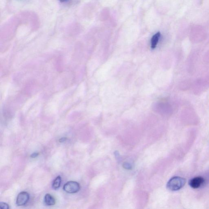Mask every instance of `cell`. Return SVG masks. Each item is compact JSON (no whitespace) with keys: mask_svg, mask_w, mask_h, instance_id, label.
<instances>
[{"mask_svg":"<svg viewBox=\"0 0 209 209\" xmlns=\"http://www.w3.org/2000/svg\"><path fill=\"white\" fill-rule=\"evenodd\" d=\"M185 183V179L183 178L175 176L169 180L167 183V187L171 191H177L182 189Z\"/></svg>","mask_w":209,"mask_h":209,"instance_id":"6da1fadb","label":"cell"},{"mask_svg":"<svg viewBox=\"0 0 209 209\" xmlns=\"http://www.w3.org/2000/svg\"><path fill=\"white\" fill-rule=\"evenodd\" d=\"M80 186L78 183L74 181L67 182L63 186V190L69 194L76 193L79 191Z\"/></svg>","mask_w":209,"mask_h":209,"instance_id":"7a4b0ae2","label":"cell"},{"mask_svg":"<svg viewBox=\"0 0 209 209\" xmlns=\"http://www.w3.org/2000/svg\"><path fill=\"white\" fill-rule=\"evenodd\" d=\"M29 199V194L26 191H22L17 196L16 204L18 206H24L28 202Z\"/></svg>","mask_w":209,"mask_h":209,"instance_id":"3957f363","label":"cell"},{"mask_svg":"<svg viewBox=\"0 0 209 209\" xmlns=\"http://www.w3.org/2000/svg\"><path fill=\"white\" fill-rule=\"evenodd\" d=\"M204 182L205 179L204 178L201 176H197L191 179L189 182V184L192 188L197 189L201 186Z\"/></svg>","mask_w":209,"mask_h":209,"instance_id":"277c9868","label":"cell"},{"mask_svg":"<svg viewBox=\"0 0 209 209\" xmlns=\"http://www.w3.org/2000/svg\"><path fill=\"white\" fill-rule=\"evenodd\" d=\"M44 202L46 205L48 206L54 205L56 204L55 198L50 194H47L45 195Z\"/></svg>","mask_w":209,"mask_h":209,"instance_id":"5b68a950","label":"cell"},{"mask_svg":"<svg viewBox=\"0 0 209 209\" xmlns=\"http://www.w3.org/2000/svg\"><path fill=\"white\" fill-rule=\"evenodd\" d=\"M160 32H158L153 36L151 39V47L152 49L155 48L158 42L160 37Z\"/></svg>","mask_w":209,"mask_h":209,"instance_id":"8992f818","label":"cell"},{"mask_svg":"<svg viewBox=\"0 0 209 209\" xmlns=\"http://www.w3.org/2000/svg\"><path fill=\"white\" fill-rule=\"evenodd\" d=\"M61 183V178L60 176H58L53 181L52 187L54 190H57L60 188Z\"/></svg>","mask_w":209,"mask_h":209,"instance_id":"52a82bcc","label":"cell"},{"mask_svg":"<svg viewBox=\"0 0 209 209\" xmlns=\"http://www.w3.org/2000/svg\"><path fill=\"white\" fill-rule=\"evenodd\" d=\"M0 208L2 209H9V205L6 203L1 202L0 203Z\"/></svg>","mask_w":209,"mask_h":209,"instance_id":"ba28073f","label":"cell"},{"mask_svg":"<svg viewBox=\"0 0 209 209\" xmlns=\"http://www.w3.org/2000/svg\"><path fill=\"white\" fill-rule=\"evenodd\" d=\"M124 167L125 168V169H131V167H131V165L129 163H127V162L124 164Z\"/></svg>","mask_w":209,"mask_h":209,"instance_id":"9c48e42d","label":"cell"},{"mask_svg":"<svg viewBox=\"0 0 209 209\" xmlns=\"http://www.w3.org/2000/svg\"><path fill=\"white\" fill-rule=\"evenodd\" d=\"M39 155V153H34L31 155V157L32 158H35L38 156Z\"/></svg>","mask_w":209,"mask_h":209,"instance_id":"30bf717a","label":"cell"},{"mask_svg":"<svg viewBox=\"0 0 209 209\" xmlns=\"http://www.w3.org/2000/svg\"><path fill=\"white\" fill-rule=\"evenodd\" d=\"M66 139H67V138H66L64 137L61 138V139L59 140V142L61 143H63L64 142L66 141Z\"/></svg>","mask_w":209,"mask_h":209,"instance_id":"8fae6325","label":"cell"},{"mask_svg":"<svg viewBox=\"0 0 209 209\" xmlns=\"http://www.w3.org/2000/svg\"><path fill=\"white\" fill-rule=\"evenodd\" d=\"M59 1H60L61 2H66V0H59Z\"/></svg>","mask_w":209,"mask_h":209,"instance_id":"7c38bea8","label":"cell"}]
</instances>
